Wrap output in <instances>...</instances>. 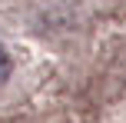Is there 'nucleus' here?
<instances>
[{"label":"nucleus","mask_w":126,"mask_h":123,"mask_svg":"<svg viewBox=\"0 0 126 123\" xmlns=\"http://www.w3.org/2000/svg\"><path fill=\"white\" fill-rule=\"evenodd\" d=\"M10 70H13V63H10V53H7L3 47H0V83H7Z\"/></svg>","instance_id":"1"}]
</instances>
